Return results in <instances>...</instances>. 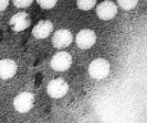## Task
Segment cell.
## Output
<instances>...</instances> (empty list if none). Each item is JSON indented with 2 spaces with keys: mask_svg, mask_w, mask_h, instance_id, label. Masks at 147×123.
Masks as SVG:
<instances>
[{
  "mask_svg": "<svg viewBox=\"0 0 147 123\" xmlns=\"http://www.w3.org/2000/svg\"><path fill=\"white\" fill-rule=\"evenodd\" d=\"M72 40H73V36L69 30L61 29L54 33L52 43H53V46L57 49H64L72 43Z\"/></svg>",
  "mask_w": 147,
  "mask_h": 123,
  "instance_id": "cell-7",
  "label": "cell"
},
{
  "mask_svg": "<svg viewBox=\"0 0 147 123\" xmlns=\"http://www.w3.org/2000/svg\"><path fill=\"white\" fill-rule=\"evenodd\" d=\"M31 3H32V1H30V0H23V1L22 0H16V1H13V5L18 8L29 7Z\"/></svg>",
  "mask_w": 147,
  "mask_h": 123,
  "instance_id": "cell-14",
  "label": "cell"
},
{
  "mask_svg": "<svg viewBox=\"0 0 147 123\" xmlns=\"http://www.w3.org/2000/svg\"><path fill=\"white\" fill-rule=\"evenodd\" d=\"M110 72V63L104 58H96L88 66L90 76L96 80L104 79Z\"/></svg>",
  "mask_w": 147,
  "mask_h": 123,
  "instance_id": "cell-1",
  "label": "cell"
},
{
  "mask_svg": "<svg viewBox=\"0 0 147 123\" xmlns=\"http://www.w3.org/2000/svg\"><path fill=\"white\" fill-rule=\"evenodd\" d=\"M96 13L98 15V18L104 20V21L112 20L117 13V7L112 1H104L97 6Z\"/></svg>",
  "mask_w": 147,
  "mask_h": 123,
  "instance_id": "cell-6",
  "label": "cell"
},
{
  "mask_svg": "<svg viewBox=\"0 0 147 123\" xmlns=\"http://www.w3.org/2000/svg\"><path fill=\"white\" fill-rule=\"evenodd\" d=\"M34 104V96L30 92H21L13 100V107L18 112L26 113L30 111Z\"/></svg>",
  "mask_w": 147,
  "mask_h": 123,
  "instance_id": "cell-3",
  "label": "cell"
},
{
  "mask_svg": "<svg viewBox=\"0 0 147 123\" xmlns=\"http://www.w3.org/2000/svg\"><path fill=\"white\" fill-rule=\"evenodd\" d=\"M118 5L121 6V8H123L124 10H132L134 7L137 6V1L136 0H131V1H127V0H119L118 1Z\"/></svg>",
  "mask_w": 147,
  "mask_h": 123,
  "instance_id": "cell-12",
  "label": "cell"
},
{
  "mask_svg": "<svg viewBox=\"0 0 147 123\" xmlns=\"http://www.w3.org/2000/svg\"><path fill=\"white\" fill-rule=\"evenodd\" d=\"M50 64L54 70L64 72L70 68V66L72 64V57L66 52H59L52 57Z\"/></svg>",
  "mask_w": 147,
  "mask_h": 123,
  "instance_id": "cell-4",
  "label": "cell"
},
{
  "mask_svg": "<svg viewBox=\"0 0 147 123\" xmlns=\"http://www.w3.org/2000/svg\"><path fill=\"white\" fill-rule=\"evenodd\" d=\"M9 5V1L7 0H0V11H3Z\"/></svg>",
  "mask_w": 147,
  "mask_h": 123,
  "instance_id": "cell-15",
  "label": "cell"
},
{
  "mask_svg": "<svg viewBox=\"0 0 147 123\" xmlns=\"http://www.w3.org/2000/svg\"><path fill=\"white\" fill-rule=\"evenodd\" d=\"M67 90H69V85L65 80L62 78H55V79L51 80L47 87L48 94L54 99L62 98L63 96H65Z\"/></svg>",
  "mask_w": 147,
  "mask_h": 123,
  "instance_id": "cell-2",
  "label": "cell"
},
{
  "mask_svg": "<svg viewBox=\"0 0 147 123\" xmlns=\"http://www.w3.org/2000/svg\"><path fill=\"white\" fill-rule=\"evenodd\" d=\"M17 69H18V66L15 61L9 58L0 61V78L1 79L6 80L13 77L17 72Z\"/></svg>",
  "mask_w": 147,
  "mask_h": 123,
  "instance_id": "cell-9",
  "label": "cell"
},
{
  "mask_svg": "<svg viewBox=\"0 0 147 123\" xmlns=\"http://www.w3.org/2000/svg\"><path fill=\"white\" fill-rule=\"evenodd\" d=\"M96 42V34L94 31L90 29L81 30L76 34V45L80 49H90Z\"/></svg>",
  "mask_w": 147,
  "mask_h": 123,
  "instance_id": "cell-5",
  "label": "cell"
},
{
  "mask_svg": "<svg viewBox=\"0 0 147 123\" xmlns=\"http://www.w3.org/2000/svg\"><path fill=\"white\" fill-rule=\"evenodd\" d=\"M53 30V24L50 21H40L38 24L33 28L32 34L36 39H45L50 35V33Z\"/></svg>",
  "mask_w": 147,
  "mask_h": 123,
  "instance_id": "cell-10",
  "label": "cell"
},
{
  "mask_svg": "<svg viewBox=\"0 0 147 123\" xmlns=\"http://www.w3.org/2000/svg\"><path fill=\"white\" fill-rule=\"evenodd\" d=\"M38 3L43 9H51L57 5V1L55 0H50V1L49 0H40V1H38Z\"/></svg>",
  "mask_w": 147,
  "mask_h": 123,
  "instance_id": "cell-13",
  "label": "cell"
},
{
  "mask_svg": "<svg viewBox=\"0 0 147 123\" xmlns=\"http://www.w3.org/2000/svg\"><path fill=\"white\" fill-rule=\"evenodd\" d=\"M30 17L26 12H18L10 19V24L13 27V30L17 32H20L23 30L28 29L30 27Z\"/></svg>",
  "mask_w": 147,
  "mask_h": 123,
  "instance_id": "cell-8",
  "label": "cell"
},
{
  "mask_svg": "<svg viewBox=\"0 0 147 123\" xmlns=\"http://www.w3.org/2000/svg\"><path fill=\"white\" fill-rule=\"evenodd\" d=\"M95 1H93V0H80V1H78V7L82 9V10H84V11H88V10H91L92 8L95 6Z\"/></svg>",
  "mask_w": 147,
  "mask_h": 123,
  "instance_id": "cell-11",
  "label": "cell"
}]
</instances>
